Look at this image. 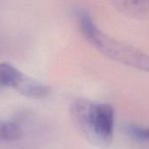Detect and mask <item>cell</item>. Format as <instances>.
I'll use <instances>...</instances> for the list:
<instances>
[{"instance_id":"6da1fadb","label":"cell","mask_w":149,"mask_h":149,"mask_svg":"<svg viewBox=\"0 0 149 149\" xmlns=\"http://www.w3.org/2000/svg\"><path fill=\"white\" fill-rule=\"evenodd\" d=\"M74 124L83 136L99 147H108L113 139L115 112L111 104L78 99L71 106Z\"/></svg>"},{"instance_id":"7a4b0ae2","label":"cell","mask_w":149,"mask_h":149,"mask_svg":"<svg viewBox=\"0 0 149 149\" xmlns=\"http://www.w3.org/2000/svg\"><path fill=\"white\" fill-rule=\"evenodd\" d=\"M78 21L83 37L105 56L132 68L149 72L148 54L106 34L86 11L79 14Z\"/></svg>"},{"instance_id":"3957f363","label":"cell","mask_w":149,"mask_h":149,"mask_svg":"<svg viewBox=\"0 0 149 149\" xmlns=\"http://www.w3.org/2000/svg\"><path fill=\"white\" fill-rule=\"evenodd\" d=\"M0 86L13 88L22 95L32 99L46 97L50 93L48 86L29 78L9 63L0 64Z\"/></svg>"},{"instance_id":"277c9868","label":"cell","mask_w":149,"mask_h":149,"mask_svg":"<svg viewBox=\"0 0 149 149\" xmlns=\"http://www.w3.org/2000/svg\"><path fill=\"white\" fill-rule=\"evenodd\" d=\"M22 134L21 127L15 122H0V143L17 141L22 137Z\"/></svg>"},{"instance_id":"5b68a950","label":"cell","mask_w":149,"mask_h":149,"mask_svg":"<svg viewBox=\"0 0 149 149\" xmlns=\"http://www.w3.org/2000/svg\"><path fill=\"white\" fill-rule=\"evenodd\" d=\"M126 132L131 138L135 141L143 142L149 141V127L130 124L127 126Z\"/></svg>"}]
</instances>
